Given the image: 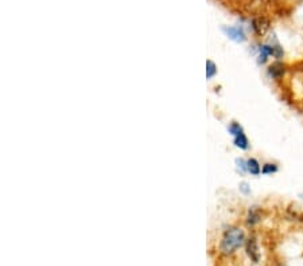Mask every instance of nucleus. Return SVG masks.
<instances>
[{
    "label": "nucleus",
    "mask_w": 303,
    "mask_h": 266,
    "mask_svg": "<svg viewBox=\"0 0 303 266\" xmlns=\"http://www.w3.org/2000/svg\"><path fill=\"white\" fill-rule=\"evenodd\" d=\"M252 29L255 31V34L259 35V37H263L269 30V21L265 17L255 18L252 21Z\"/></svg>",
    "instance_id": "nucleus-3"
},
{
    "label": "nucleus",
    "mask_w": 303,
    "mask_h": 266,
    "mask_svg": "<svg viewBox=\"0 0 303 266\" xmlns=\"http://www.w3.org/2000/svg\"><path fill=\"white\" fill-rule=\"evenodd\" d=\"M216 74H217V66H216L213 61H208L206 62V77H208V80L213 78Z\"/></svg>",
    "instance_id": "nucleus-10"
},
{
    "label": "nucleus",
    "mask_w": 303,
    "mask_h": 266,
    "mask_svg": "<svg viewBox=\"0 0 303 266\" xmlns=\"http://www.w3.org/2000/svg\"><path fill=\"white\" fill-rule=\"evenodd\" d=\"M287 66L282 62H275L268 68V76L273 80H282L286 76Z\"/></svg>",
    "instance_id": "nucleus-4"
},
{
    "label": "nucleus",
    "mask_w": 303,
    "mask_h": 266,
    "mask_svg": "<svg viewBox=\"0 0 303 266\" xmlns=\"http://www.w3.org/2000/svg\"><path fill=\"white\" fill-rule=\"evenodd\" d=\"M279 171V167L275 163H265L261 165V173L263 175H273Z\"/></svg>",
    "instance_id": "nucleus-9"
},
{
    "label": "nucleus",
    "mask_w": 303,
    "mask_h": 266,
    "mask_svg": "<svg viewBox=\"0 0 303 266\" xmlns=\"http://www.w3.org/2000/svg\"><path fill=\"white\" fill-rule=\"evenodd\" d=\"M245 232L243 228L231 227L224 232L221 243H220V251L225 255H231L236 253L240 247L245 246Z\"/></svg>",
    "instance_id": "nucleus-1"
},
{
    "label": "nucleus",
    "mask_w": 303,
    "mask_h": 266,
    "mask_svg": "<svg viewBox=\"0 0 303 266\" xmlns=\"http://www.w3.org/2000/svg\"><path fill=\"white\" fill-rule=\"evenodd\" d=\"M235 137V145L240 149H243V151H247L248 148H249V140H248L247 135L241 132L239 135L233 136Z\"/></svg>",
    "instance_id": "nucleus-8"
},
{
    "label": "nucleus",
    "mask_w": 303,
    "mask_h": 266,
    "mask_svg": "<svg viewBox=\"0 0 303 266\" xmlns=\"http://www.w3.org/2000/svg\"><path fill=\"white\" fill-rule=\"evenodd\" d=\"M261 220V212L257 207H251L248 210L247 218H245V223L248 227H255L257 223H260Z\"/></svg>",
    "instance_id": "nucleus-6"
},
{
    "label": "nucleus",
    "mask_w": 303,
    "mask_h": 266,
    "mask_svg": "<svg viewBox=\"0 0 303 266\" xmlns=\"http://www.w3.org/2000/svg\"><path fill=\"white\" fill-rule=\"evenodd\" d=\"M247 172L253 175V176H259L261 173L260 163L255 157H249L247 160Z\"/></svg>",
    "instance_id": "nucleus-7"
},
{
    "label": "nucleus",
    "mask_w": 303,
    "mask_h": 266,
    "mask_svg": "<svg viewBox=\"0 0 303 266\" xmlns=\"http://www.w3.org/2000/svg\"><path fill=\"white\" fill-rule=\"evenodd\" d=\"M240 190H241V192L245 195H248L249 192H251V190H249V186H248L247 183H241V184H240Z\"/></svg>",
    "instance_id": "nucleus-12"
},
{
    "label": "nucleus",
    "mask_w": 303,
    "mask_h": 266,
    "mask_svg": "<svg viewBox=\"0 0 303 266\" xmlns=\"http://www.w3.org/2000/svg\"><path fill=\"white\" fill-rule=\"evenodd\" d=\"M245 250H247L248 257L251 258L252 262L257 263V262L260 261V251H259L257 239L253 235L247 238V241H245Z\"/></svg>",
    "instance_id": "nucleus-2"
},
{
    "label": "nucleus",
    "mask_w": 303,
    "mask_h": 266,
    "mask_svg": "<svg viewBox=\"0 0 303 266\" xmlns=\"http://www.w3.org/2000/svg\"><path fill=\"white\" fill-rule=\"evenodd\" d=\"M279 266H283V265H279Z\"/></svg>",
    "instance_id": "nucleus-13"
},
{
    "label": "nucleus",
    "mask_w": 303,
    "mask_h": 266,
    "mask_svg": "<svg viewBox=\"0 0 303 266\" xmlns=\"http://www.w3.org/2000/svg\"><path fill=\"white\" fill-rule=\"evenodd\" d=\"M241 132H244V129L239 123H232L231 125H229V133H231V135L236 136L239 135V133H241Z\"/></svg>",
    "instance_id": "nucleus-11"
},
{
    "label": "nucleus",
    "mask_w": 303,
    "mask_h": 266,
    "mask_svg": "<svg viewBox=\"0 0 303 266\" xmlns=\"http://www.w3.org/2000/svg\"><path fill=\"white\" fill-rule=\"evenodd\" d=\"M224 33L235 42L241 43L247 39L245 33H244V30L241 27H224Z\"/></svg>",
    "instance_id": "nucleus-5"
}]
</instances>
